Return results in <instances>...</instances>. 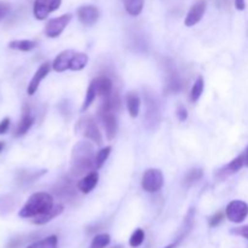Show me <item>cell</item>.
Listing matches in <instances>:
<instances>
[{
	"label": "cell",
	"mask_w": 248,
	"mask_h": 248,
	"mask_svg": "<svg viewBox=\"0 0 248 248\" xmlns=\"http://www.w3.org/2000/svg\"><path fill=\"white\" fill-rule=\"evenodd\" d=\"M232 234L239 235V236L245 237V239L248 240V225H244V227L235 228V229L232 230Z\"/></svg>",
	"instance_id": "d6a6232c"
},
{
	"label": "cell",
	"mask_w": 248,
	"mask_h": 248,
	"mask_svg": "<svg viewBox=\"0 0 248 248\" xmlns=\"http://www.w3.org/2000/svg\"><path fill=\"white\" fill-rule=\"evenodd\" d=\"M10 127V119L5 118L0 121V135H4V133L7 132Z\"/></svg>",
	"instance_id": "e575fe53"
},
{
	"label": "cell",
	"mask_w": 248,
	"mask_h": 248,
	"mask_svg": "<svg viewBox=\"0 0 248 248\" xmlns=\"http://www.w3.org/2000/svg\"><path fill=\"white\" fill-rule=\"evenodd\" d=\"M152 93L145 94V107H147V111H145V123H147L148 127L149 126H154L159 124L160 114H159V106L157 102L155 101V97L150 96Z\"/></svg>",
	"instance_id": "ba28073f"
},
{
	"label": "cell",
	"mask_w": 248,
	"mask_h": 248,
	"mask_svg": "<svg viewBox=\"0 0 248 248\" xmlns=\"http://www.w3.org/2000/svg\"><path fill=\"white\" fill-rule=\"evenodd\" d=\"M70 21H72V14H65L60 17L50 19L45 28L46 35L48 38H57V36L62 34V31H64V28L69 24Z\"/></svg>",
	"instance_id": "52a82bcc"
},
{
	"label": "cell",
	"mask_w": 248,
	"mask_h": 248,
	"mask_svg": "<svg viewBox=\"0 0 248 248\" xmlns=\"http://www.w3.org/2000/svg\"><path fill=\"white\" fill-rule=\"evenodd\" d=\"M36 43L31 40H14L9 44V47L12 50H18V51H31L35 48Z\"/></svg>",
	"instance_id": "cb8c5ba5"
},
{
	"label": "cell",
	"mask_w": 248,
	"mask_h": 248,
	"mask_svg": "<svg viewBox=\"0 0 248 248\" xmlns=\"http://www.w3.org/2000/svg\"><path fill=\"white\" fill-rule=\"evenodd\" d=\"M203 87H205V82H203V78L202 77H199L196 79V81L194 82L193 85V89H191L190 92V99L193 102H196L199 98L201 97L203 92Z\"/></svg>",
	"instance_id": "484cf974"
},
{
	"label": "cell",
	"mask_w": 248,
	"mask_h": 248,
	"mask_svg": "<svg viewBox=\"0 0 248 248\" xmlns=\"http://www.w3.org/2000/svg\"><path fill=\"white\" fill-rule=\"evenodd\" d=\"M63 210H64V207H63L62 205H53L52 208H50L48 211H46L45 213H43V215L34 217L33 218V223H34V224H36V225L46 224V223L51 222L53 218L58 217V216H60L61 213L63 212Z\"/></svg>",
	"instance_id": "2e32d148"
},
{
	"label": "cell",
	"mask_w": 248,
	"mask_h": 248,
	"mask_svg": "<svg viewBox=\"0 0 248 248\" xmlns=\"http://www.w3.org/2000/svg\"><path fill=\"white\" fill-rule=\"evenodd\" d=\"M224 219V213L223 212H217L216 215H213L210 218V227H217L218 224L222 223V220Z\"/></svg>",
	"instance_id": "1f68e13d"
},
{
	"label": "cell",
	"mask_w": 248,
	"mask_h": 248,
	"mask_svg": "<svg viewBox=\"0 0 248 248\" xmlns=\"http://www.w3.org/2000/svg\"><path fill=\"white\" fill-rule=\"evenodd\" d=\"M124 5L131 16H138L143 10L144 0H124Z\"/></svg>",
	"instance_id": "44dd1931"
},
{
	"label": "cell",
	"mask_w": 248,
	"mask_h": 248,
	"mask_svg": "<svg viewBox=\"0 0 248 248\" xmlns=\"http://www.w3.org/2000/svg\"><path fill=\"white\" fill-rule=\"evenodd\" d=\"M177 116H178V120L182 121V123L186 121V118H188V111H186V109L183 106H179L177 108Z\"/></svg>",
	"instance_id": "836d02e7"
},
{
	"label": "cell",
	"mask_w": 248,
	"mask_h": 248,
	"mask_svg": "<svg viewBox=\"0 0 248 248\" xmlns=\"http://www.w3.org/2000/svg\"><path fill=\"white\" fill-rule=\"evenodd\" d=\"M113 248H123V246H121V245H118V246H115V247H113Z\"/></svg>",
	"instance_id": "ab89813d"
},
{
	"label": "cell",
	"mask_w": 248,
	"mask_h": 248,
	"mask_svg": "<svg viewBox=\"0 0 248 248\" xmlns=\"http://www.w3.org/2000/svg\"><path fill=\"white\" fill-rule=\"evenodd\" d=\"M247 153H248V152H247Z\"/></svg>",
	"instance_id": "60d3db41"
},
{
	"label": "cell",
	"mask_w": 248,
	"mask_h": 248,
	"mask_svg": "<svg viewBox=\"0 0 248 248\" xmlns=\"http://www.w3.org/2000/svg\"><path fill=\"white\" fill-rule=\"evenodd\" d=\"M244 164H245L244 156H237L236 159H234V160H232V161H230L229 164H228L227 166H225L224 169H223L222 171H220V173H222V174L236 173V172H239L240 170L242 169Z\"/></svg>",
	"instance_id": "7402d4cb"
},
{
	"label": "cell",
	"mask_w": 248,
	"mask_h": 248,
	"mask_svg": "<svg viewBox=\"0 0 248 248\" xmlns=\"http://www.w3.org/2000/svg\"><path fill=\"white\" fill-rule=\"evenodd\" d=\"M75 55V51L73 50H65L63 52H61L60 55L56 57V60L53 61V69L58 73H62L64 70L69 69L70 62H72L73 56Z\"/></svg>",
	"instance_id": "4fadbf2b"
},
{
	"label": "cell",
	"mask_w": 248,
	"mask_h": 248,
	"mask_svg": "<svg viewBox=\"0 0 248 248\" xmlns=\"http://www.w3.org/2000/svg\"><path fill=\"white\" fill-rule=\"evenodd\" d=\"M81 124V121H80ZM82 126V135L85 136L89 140H93L96 144H102V135L99 132L98 127H97L96 123L92 120L91 118H87L84 120V124H81Z\"/></svg>",
	"instance_id": "8fae6325"
},
{
	"label": "cell",
	"mask_w": 248,
	"mask_h": 248,
	"mask_svg": "<svg viewBox=\"0 0 248 248\" xmlns=\"http://www.w3.org/2000/svg\"><path fill=\"white\" fill-rule=\"evenodd\" d=\"M97 183H98V173L97 172H90L84 178L80 179L79 183H78V189L82 194H89L96 188Z\"/></svg>",
	"instance_id": "9a60e30c"
},
{
	"label": "cell",
	"mask_w": 248,
	"mask_h": 248,
	"mask_svg": "<svg viewBox=\"0 0 248 248\" xmlns=\"http://www.w3.org/2000/svg\"><path fill=\"white\" fill-rule=\"evenodd\" d=\"M145 234L142 229L135 230V232L132 234V236L130 237V246L131 247H140V245L144 241Z\"/></svg>",
	"instance_id": "f546056e"
},
{
	"label": "cell",
	"mask_w": 248,
	"mask_h": 248,
	"mask_svg": "<svg viewBox=\"0 0 248 248\" xmlns=\"http://www.w3.org/2000/svg\"><path fill=\"white\" fill-rule=\"evenodd\" d=\"M164 186V176L157 169H149L144 172L142 178V186L148 193H156Z\"/></svg>",
	"instance_id": "3957f363"
},
{
	"label": "cell",
	"mask_w": 248,
	"mask_h": 248,
	"mask_svg": "<svg viewBox=\"0 0 248 248\" xmlns=\"http://www.w3.org/2000/svg\"><path fill=\"white\" fill-rule=\"evenodd\" d=\"M57 195H60L61 198H64V199H73L75 198V189L73 188L72 184L69 182H64V183H61L60 186L56 188L55 191Z\"/></svg>",
	"instance_id": "d4e9b609"
},
{
	"label": "cell",
	"mask_w": 248,
	"mask_h": 248,
	"mask_svg": "<svg viewBox=\"0 0 248 248\" xmlns=\"http://www.w3.org/2000/svg\"><path fill=\"white\" fill-rule=\"evenodd\" d=\"M179 244V240H177L176 242H174V244H171V245H169V246H166V247H164V248H176L177 247V245Z\"/></svg>",
	"instance_id": "74e56055"
},
{
	"label": "cell",
	"mask_w": 248,
	"mask_h": 248,
	"mask_svg": "<svg viewBox=\"0 0 248 248\" xmlns=\"http://www.w3.org/2000/svg\"><path fill=\"white\" fill-rule=\"evenodd\" d=\"M27 248H58V239L56 235H51V236L45 237L40 241L29 245Z\"/></svg>",
	"instance_id": "603a6c76"
},
{
	"label": "cell",
	"mask_w": 248,
	"mask_h": 248,
	"mask_svg": "<svg viewBox=\"0 0 248 248\" xmlns=\"http://www.w3.org/2000/svg\"><path fill=\"white\" fill-rule=\"evenodd\" d=\"M78 17L80 22L87 27L93 26L99 17V11L96 6L92 5H84L78 9Z\"/></svg>",
	"instance_id": "9c48e42d"
},
{
	"label": "cell",
	"mask_w": 248,
	"mask_h": 248,
	"mask_svg": "<svg viewBox=\"0 0 248 248\" xmlns=\"http://www.w3.org/2000/svg\"><path fill=\"white\" fill-rule=\"evenodd\" d=\"M53 199L47 193H35L28 199L26 205L21 208L18 216L21 218H34L52 208Z\"/></svg>",
	"instance_id": "7a4b0ae2"
},
{
	"label": "cell",
	"mask_w": 248,
	"mask_h": 248,
	"mask_svg": "<svg viewBox=\"0 0 248 248\" xmlns=\"http://www.w3.org/2000/svg\"><path fill=\"white\" fill-rule=\"evenodd\" d=\"M205 11H206V2L203 1V0H200L199 2H196V4L189 10L188 15H186V21H184L186 26L193 27L195 26V24H198L199 22L201 21V18L203 17V15H205Z\"/></svg>",
	"instance_id": "30bf717a"
},
{
	"label": "cell",
	"mask_w": 248,
	"mask_h": 248,
	"mask_svg": "<svg viewBox=\"0 0 248 248\" xmlns=\"http://www.w3.org/2000/svg\"><path fill=\"white\" fill-rule=\"evenodd\" d=\"M34 124V118L31 116V109L29 107H24L23 113H22V118L19 120L18 126L16 128V137H21V136H24L29 131V128L31 127V125Z\"/></svg>",
	"instance_id": "5bb4252c"
},
{
	"label": "cell",
	"mask_w": 248,
	"mask_h": 248,
	"mask_svg": "<svg viewBox=\"0 0 248 248\" xmlns=\"http://www.w3.org/2000/svg\"><path fill=\"white\" fill-rule=\"evenodd\" d=\"M87 62H89V56L86 53L81 52H75V55L73 56L72 62H70L69 69L72 70H81L86 67Z\"/></svg>",
	"instance_id": "ffe728a7"
},
{
	"label": "cell",
	"mask_w": 248,
	"mask_h": 248,
	"mask_svg": "<svg viewBox=\"0 0 248 248\" xmlns=\"http://www.w3.org/2000/svg\"><path fill=\"white\" fill-rule=\"evenodd\" d=\"M127 102V109L131 118H137L140 110V98L136 92H128L126 97Z\"/></svg>",
	"instance_id": "ac0fdd59"
},
{
	"label": "cell",
	"mask_w": 248,
	"mask_h": 248,
	"mask_svg": "<svg viewBox=\"0 0 248 248\" xmlns=\"http://www.w3.org/2000/svg\"><path fill=\"white\" fill-rule=\"evenodd\" d=\"M110 242V236L108 234H98L93 237L90 248H106Z\"/></svg>",
	"instance_id": "4316f807"
},
{
	"label": "cell",
	"mask_w": 248,
	"mask_h": 248,
	"mask_svg": "<svg viewBox=\"0 0 248 248\" xmlns=\"http://www.w3.org/2000/svg\"><path fill=\"white\" fill-rule=\"evenodd\" d=\"M225 216L232 223H240L244 222L248 216V205L245 201L241 200H234L227 206L225 210Z\"/></svg>",
	"instance_id": "277c9868"
},
{
	"label": "cell",
	"mask_w": 248,
	"mask_h": 248,
	"mask_svg": "<svg viewBox=\"0 0 248 248\" xmlns=\"http://www.w3.org/2000/svg\"><path fill=\"white\" fill-rule=\"evenodd\" d=\"M62 0H35L34 1L33 12L36 19H45L51 12L60 9Z\"/></svg>",
	"instance_id": "8992f818"
},
{
	"label": "cell",
	"mask_w": 248,
	"mask_h": 248,
	"mask_svg": "<svg viewBox=\"0 0 248 248\" xmlns=\"http://www.w3.org/2000/svg\"><path fill=\"white\" fill-rule=\"evenodd\" d=\"M111 147H106L103 149L99 150L96 155V169H101L103 166V164L106 162V160L108 159V156L110 155Z\"/></svg>",
	"instance_id": "f1b7e54d"
},
{
	"label": "cell",
	"mask_w": 248,
	"mask_h": 248,
	"mask_svg": "<svg viewBox=\"0 0 248 248\" xmlns=\"http://www.w3.org/2000/svg\"><path fill=\"white\" fill-rule=\"evenodd\" d=\"M96 169V152L90 142H79L74 145L70 160V172L74 177L84 176Z\"/></svg>",
	"instance_id": "6da1fadb"
},
{
	"label": "cell",
	"mask_w": 248,
	"mask_h": 248,
	"mask_svg": "<svg viewBox=\"0 0 248 248\" xmlns=\"http://www.w3.org/2000/svg\"><path fill=\"white\" fill-rule=\"evenodd\" d=\"M94 81H96L97 92H98L99 96L103 97V98L110 96L111 92H113V84L108 77H99Z\"/></svg>",
	"instance_id": "e0dca14e"
},
{
	"label": "cell",
	"mask_w": 248,
	"mask_h": 248,
	"mask_svg": "<svg viewBox=\"0 0 248 248\" xmlns=\"http://www.w3.org/2000/svg\"><path fill=\"white\" fill-rule=\"evenodd\" d=\"M4 147H5V143L4 142H0V153H1V150L4 149Z\"/></svg>",
	"instance_id": "f35d334b"
},
{
	"label": "cell",
	"mask_w": 248,
	"mask_h": 248,
	"mask_svg": "<svg viewBox=\"0 0 248 248\" xmlns=\"http://www.w3.org/2000/svg\"><path fill=\"white\" fill-rule=\"evenodd\" d=\"M169 89L170 91L172 92H178L179 90H181V79H179L178 75L176 74V73H171L169 77Z\"/></svg>",
	"instance_id": "4dcf8cb0"
},
{
	"label": "cell",
	"mask_w": 248,
	"mask_h": 248,
	"mask_svg": "<svg viewBox=\"0 0 248 248\" xmlns=\"http://www.w3.org/2000/svg\"><path fill=\"white\" fill-rule=\"evenodd\" d=\"M48 72H50V63H43V64L38 68V70H36L35 74L31 78V82H29L28 89H27V92H28L29 96L35 93L39 85H40V82L45 79L46 75L48 74Z\"/></svg>",
	"instance_id": "7c38bea8"
},
{
	"label": "cell",
	"mask_w": 248,
	"mask_h": 248,
	"mask_svg": "<svg viewBox=\"0 0 248 248\" xmlns=\"http://www.w3.org/2000/svg\"><path fill=\"white\" fill-rule=\"evenodd\" d=\"M99 118H101L102 123H103L104 128L107 132V138L109 140H113L116 135V128H118V124H116V116L115 111L111 109L107 108V107L101 106L98 110Z\"/></svg>",
	"instance_id": "5b68a950"
},
{
	"label": "cell",
	"mask_w": 248,
	"mask_h": 248,
	"mask_svg": "<svg viewBox=\"0 0 248 248\" xmlns=\"http://www.w3.org/2000/svg\"><path fill=\"white\" fill-rule=\"evenodd\" d=\"M98 96V92H97V86H96V81H92L91 84H90L89 89H87L86 91V96H85V101L84 103H82V107H81V111L84 113V111H86L87 109L90 108V106H91L92 103H93V101L96 99V97Z\"/></svg>",
	"instance_id": "d6986e66"
},
{
	"label": "cell",
	"mask_w": 248,
	"mask_h": 248,
	"mask_svg": "<svg viewBox=\"0 0 248 248\" xmlns=\"http://www.w3.org/2000/svg\"><path fill=\"white\" fill-rule=\"evenodd\" d=\"M202 176H203L202 170L200 169L191 170V171L188 172L186 178H184V184H186V186H191V184L195 183V182L200 181V179L202 178Z\"/></svg>",
	"instance_id": "83f0119b"
},
{
	"label": "cell",
	"mask_w": 248,
	"mask_h": 248,
	"mask_svg": "<svg viewBox=\"0 0 248 248\" xmlns=\"http://www.w3.org/2000/svg\"><path fill=\"white\" fill-rule=\"evenodd\" d=\"M235 6L237 10H245L246 7V0H235Z\"/></svg>",
	"instance_id": "8d00e7d4"
},
{
	"label": "cell",
	"mask_w": 248,
	"mask_h": 248,
	"mask_svg": "<svg viewBox=\"0 0 248 248\" xmlns=\"http://www.w3.org/2000/svg\"><path fill=\"white\" fill-rule=\"evenodd\" d=\"M9 10H10L9 4H6V2L4 1H0V19H2L5 16H6Z\"/></svg>",
	"instance_id": "d590c367"
}]
</instances>
